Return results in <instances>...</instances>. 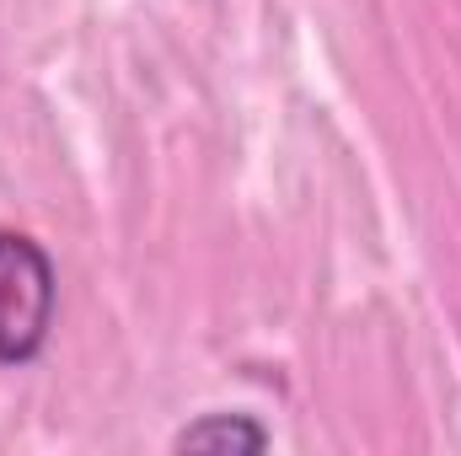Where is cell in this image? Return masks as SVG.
<instances>
[{"instance_id":"1","label":"cell","mask_w":461,"mask_h":456,"mask_svg":"<svg viewBox=\"0 0 461 456\" xmlns=\"http://www.w3.org/2000/svg\"><path fill=\"white\" fill-rule=\"evenodd\" d=\"M59 317V269L22 226H0V370H27L49 354Z\"/></svg>"},{"instance_id":"2","label":"cell","mask_w":461,"mask_h":456,"mask_svg":"<svg viewBox=\"0 0 461 456\" xmlns=\"http://www.w3.org/2000/svg\"><path fill=\"white\" fill-rule=\"evenodd\" d=\"M274 446V430L247 414V408H210L199 419H188L177 435H172V451H221V456H252Z\"/></svg>"}]
</instances>
